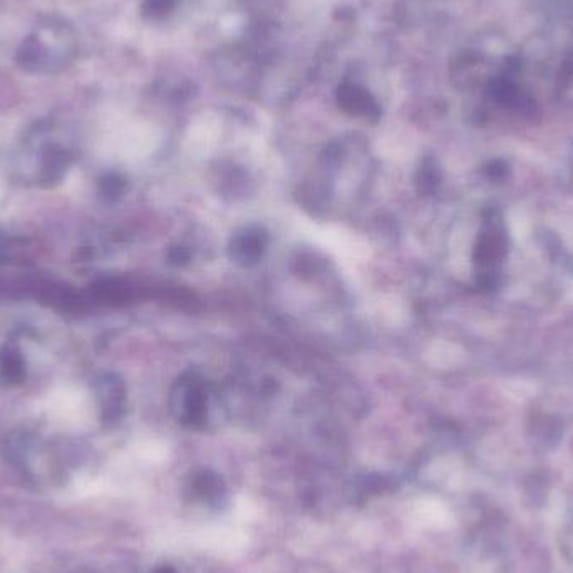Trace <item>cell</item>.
<instances>
[{
  "label": "cell",
  "instance_id": "6da1fadb",
  "mask_svg": "<svg viewBox=\"0 0 573 573\" xmlns=\"http://www.w3.org/2000/svg\"><path fill=\"white\" fill-rule=\"evenodd\" d=\"M310 235L317 245L326 248L327 252L336 255L337 259L347 260V262H364L371 255L369 243L364 238L337 225L314 227Z\"/></svg>",
  "mask_w": 573,
  "mask_h": 573
},
{
  "label": "cell",
  "instance_id": "7a4b0ae2",
  "mask_svg": "<svg viewBox=\"0 0 573 573\" xmlns=\"http://www.w3.org/2000/svg\"><path fill=\"white\" fill-rule=\"evenodd\" d=\"M506 253H508V233L500 218H493L480 233L473 257L480 264L495 265L505 259Z\"/></svg>",
  "mask_w": 573,
  "mask_h": 573
},
{
  "label": "cell",
  "instance_id": "3957f363",
  "mask_svg": "<svg viewBox=\"0 0 573 573\" xmlns=\"http://www.w3.org/2000/svg\"><path fill=\"white\" fill-rule=\"evenodd\" d=\"M0 374L11 384H17L26 377V362L17 347L4 346L0 349Z\"/></svg>",
  "mask_w": 573,
  "mask_h": 573
},
{
  "label": "cell",
  "instance_id": "277c9868",
  "mask_svg": "<svg viewBox=\"0 0 573 573\" xmlns=\"http://www.w3.org/2000/svg\"><path fill=\"white\" fill-rule=\"evenodd\" d=\"M493 98L505 108L527 109L530 99L522 93V89L510 79H500L493 84Z\"/></svg>",
  "mask_w": 573,
  "mask_h": 573
},
{
  "label": "cell",
  "instance_id": "5b68a950",
  "mask_svg": "<svg viewBox=\"0 0 573 573\" xmlns=\"http://www.w3.org/2000/svg\"><path fill=\"white\" fill-rule=\"evenodd\" d=\"M374 314L381 319L384 324L389 326H399L401 324V315L404 314V307L401 300L396 297H386V299L377 300L374 307Z\"/></svg>",
  "mask_w": 573,
  "mask_h": 573
},
{
  "label": "cell",
  "instance_id": "8992f818",
  "mask_svg": "<svg viewBox=\"0 0 573 573\" xmlns=\"http://www.w3.org/2000/svg\"><path fill=\"white\" fill-rule=\"evenodd\" d=\"M158 573H173V572H171L170 568H161L160 572Z\"/></svg>",
  "mask_w": 573,
  "mask_h": 573
}]
</instances>
